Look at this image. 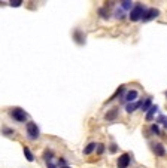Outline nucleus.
Listing matches in <instances>:
<instances>
[{
  "label": "nucleus",
  "mask_w": 167,
  "mask_h": 168,
  "mask_svg": "<svg viewBox=\"0 0 167 168\" xmlns=\"http://www.w3.org/2000/svg\"><path fill=\"white\" fill-rule=\"evenodd\" d=\"M157 112H158V106H154V104H152V107L146 112V121L148 122L152 121V119H154V114L157 113Z\"/></svg>",
  "instance_id": "nucleus-11"
},
{
  "label": "nucleus",
  "mask_w": 167,
  "mask_h": 168,
  "mask_svg": "<svg viewBox=\"0 0 167 168\" xmlns=\"http://www.w3.org/2000/svg\"><path fill=\"white\" fill-rule=\"evenodd\" d=\"M73 37H75V42H76L78 45H84V43H85V34L82 33L79 28H78V30H75Z\"/></svg>",
  "instance_id": "nucleus-10"
},
{
  "label": "nucleus",
  "mask_w": 167,
  "mask_h": 168,
  "mask_svg": "<svg viewBox=\"0 0 167 168\" xmlns=\"http://www.w3.org/2000/svg\"><path fill=\"white\" fill-rule=\"evenodd\" d=\"M96 147H97V144H96L94 141L88 143L87 146H85V149H84V155H91L94 150H96Z\"/></svg>",
  "instance_id": "nucleus-12"
},
{
  "label": "nucleus",
  "mask_w": 167,
  "mask_h": 168,
  "mask_svg": "<svg viewBox=\"0 0 167 168\" xmlns=\"http://www.w3.org/2000/svg\"><path fill=\"white\" fill-rule=\"evenodd\" d=\"M52 158H54V152L49 150V149H47V150L43 152V159H45V162H51Z\"/></svg>",
  "instance_id": "nucleus-16"
},
{
  "label": "nucleus",
  "mask_w": 167,
  "mask_h": 168,
  "mask_svg": "<svg viewBox=\"0 0 167 168\" xmlns=\"http://www.w3.org/2000/svg\"><path fill=\"white\" fill-rule=\"evenodd\" d=\"M124 91H125V86H124V85H121V86L118 88L116 91H115V94L112 95V97H111V98H109V100H107V101H112V100H115L116 97H120V95H122V94H124Z\"/></svg>",
  "instance_id": "nucleus-15"
},
{
  "label": "nucleus",
  "mask_w": 167,
  "mask_h": 168,
  "mask_svg": "<svg viewBox=\"0 0 167 168\" xmlns=\"http://www.w3.org/2000/svg\"><path fill=\"white\" fill-rule=\"evenodd\" d=\"M152 150H154V153L157 156H164L166 155V149H164V146L161 143H154L152 144Z\"/></svg>",
  "instance_id": "nucleus-9"
},
{
  "label": "nucleus",
  "mask_w": 167,
  "mask_h": 168,
  "mask_svg": "<svg viewBox=\"0 0 167 168\" xmlns=\"http://www.w3.org/2000/svg\"><path fill=\"white\" fill-rule=\"evenodd\" d=\"M99 14H100V16H101V18H105V20H106V18H109V11H106L105 7L99 9Z\"/></svg>",
  "instance_id": "nucleus-23"
},
{
  "label": "nucleus",
  "mask_w": 167,
  "mask_h": 168,
  "mask_svg": "<svg viewBox=\"0 0 167 168\" xmlns=\"http://www.w3.org/2000/svg\"><path fill=\"white\" fill-rule=\"evenodd\" d=\"M22 152H24V156H26V159L28 162H33L34 161V155L32 153V150H30L28 147H24V149H22Z\"/></svg>",
  "instance_id": "nucleus-14"
},
{
  "label": "nucleus",
  "mask_w": 167,
  "mask_h": 168,
  "mask_svg": "<svg viewBox=\"0 0 167 168\" xmlns=\"http://www.w3.org/2000/svg\"><path fill=\"white\" fill-rule=\"evenodd\" d=\"M157 124H161L163 127L167 129V116H164V114H160L158 118H157Z\"/></svg>",
  "instance_id": "nucleus-19"
},
{
  "label": "nucleus",
  "mask_w": 167,
  "mask_h": 168,
  "mask_svg": "<svg viewBox=\"0 0 167 168\" xmlns=\"http://www.w3.org/2000/svg\"><path fill=\"white\" fill-rule=\"evenodd\" d=\"M124 16H125V15H124V11H122V9H116V11H115V18L124 20Z\"/></svg>",
  "instance_id": "nucleus-22"
},
{
  "label": "nucleus",
  "mask_w": 167,
  "mask_h": 168,
  "mask_svg": "<svg viewBox=\"0 0 167 168\" xmlns=\"http://www.w3.org/2000/svg\"><path fill=\"white\" fill-rule=\"evenodd\" d=\"M142 103H143V101H133V103H127V106H125V112H127V113H133V112H136L137 109L142 107Z\"/></svg>",
  "instance_id": "nucleus-6"
},
{
  "label": "nucleus",
  "mask_w": 167,
  "mask_h": 168,
  "mask_svg": "<svg viewBox=\"0 0 167 168\" xmlns=\"http://www.w3.org/2000/svg\"><path fill=\"white\" fill-rule=\"evenodd\" d=\"M133 9V2L131 0H122V11H131Z\"/></svg>",
  "instance_id": "nucleus-17"
},
{
  "label": "nucleus",
  "mask_w": 167,
  "mask_h": 168,
  "mask_svg": "<svg viewBox=\"0 0 167 168\" xmlns=\"http://www.w3.org/2000/svg\"><path fill=\"white\" fill-rule=\"evenodd\" d=\"M137 97H139L137 89H130V91H127V94L124 95V100L127 101V103H133V101H136Z\"/></svg>",
  "instance_id": "nucleus-7"
},
{
  "label": "nucleus",
  "mask_w": 167,
  "mask_h": 168,
  "mask_svg": "<svg viewBox=\"0 0 167 168\" xmlns=\"http://www.w3.org/2000/svg\"><path fill=\"white\" fill-rule=\"evenodd\" d=\"M146 11V7L143 6V5H136V6H133V9L130 11V15H128V18L133 21V22H136V21H140L142 16H143V12Z\"/></svg>",
  "instance_id": "nucleus-3"
},
{
  "label": "nucleus",
  "mask_w": 167,
  "mask_h": 168,
  "mask_svg": "<svg viewBox=\"0 0 167 168\" xmlns=\"http://www.w3.org/2000/svg\"><path fill=\"white\" fill-rule=\"evenodd\" d=\"M21 3H22V0H11V2H9V5L12 7H18Z\"/></svg>",
  "instance_id": "nucleus-25"
},
{
  "label": "nucleus",
  "mask_w": 167,
  "mask_h": 168,
  "mask_svg": "<svg viewBox=\"0 0 167 168\" xmlns=\"http://www.w3.org/2000/svg\"><path fill=\"white\" fill-rule=\"evenodd\" d=\"M57 167H58V168H70L64 158H60V159H58V165H57Z\"/></svg>",
  "instance_id": "nucleus-21"
},
{
  "label": "nucleus",
  "mask_w": 167,
  "mask_h": 168,
  "mask_svg": "<svg viewBox=\"0 0 167 168\" xmlns=\"http://www.w3.org/2000/svg\"><path fill=\"white\" fill-rule=\"evenodd\" d=\"M158 15H160V11H158V9H155V7L146 9V11L143 12L142 21H143V22H148V21H151V20H155V18H157Z\"/></svg>",
  "instance_id": "nucleus-4"
},
{
  "label": "nucleus",
  "mask_w": 167,
  "mask_h": 168,
  "mask_svg": "<svg viewBox=\"0 0 167 168\" xmlns=\"http://www.w3.org/2000/svg\"><path fill=\"white\" fill-rule=\"evenodd\" d=\"M149 129H151V133H152V134H155V135H160V134H161L158 124H152V125L149 127Z\"/></svg>",
  "instance_id": "nucleus-20"
},
{
  "label": "nucleus",
  "mask_w": 167,
  "mask_h": 168,
  "mask_svg": "<svg viewBox=\"0 0 167 168\" xmlns=\"http://www.w3.org/2000/svg\"><path fill=\"white\" fill-rule=\"evenodd\" d=\"M166 97H167V91H166Z\"/></svg>",
  "instance_id": "nucleus-28"
},
{
  "label": "nucleus",
  "mask_w": 167,
  "mask_h": 168,
  "mask_svg": "<svg viewBox=\"0 0 167 168\" xmlns=\"http://www.w3.org/2000/svg\"><path fill=\"white\" fill-rule=\"evenodd\" d=\"M96 152H97V155H103L105 153V144H97V147H96Z\"/></svg>",
  "instance_id": "nucleus-24"
},
{
  "label": "nucleus",
  "mask_w": 167,
  "mask_h": 168,
  "mask_svg": "<svg viewBox=\"0 0 167 168\" xmlns=\"http://www.w3.org/2000/svg\"><path fill=\"white\" fill-rule=\"evenodd\" d=\"M130 162H131L130 155H128V153H122L120 158H118V161H116V167H118V168H128Z\"/></svg>",
  "instance_id": "nucleus-5"
},
{
  "label": "nucleus",
  "mask_w": 167,
  "mask_h": 168,
  "mask_svg": "<svg viewBox=\"0 0 167 168\" xmlns=\"http://www.w3.org/2000/svg\"><path fill=\"white\" fill-rule=\"evenodd\" d=\"M152 107V98H151V97H148L146 100L143 101V103H142V110H143V112H148V110H149V109Z\"/></svg>",
  "instance_id": "nucleus-13"
},
{
  "label": "nucleus",
  "mask_w": 167,
  "mask_h": 168,
  "mask_svg": "<svg viewBox=\"0 0 167 168\" xmlns=\"http://www.w3.org/2000/svg\"><path fill=\"white\" fill-rule=\"evenodd\" d=\"M9 116H11L15 122H20V124H24V122H27V119H28L27 112H24L21 107L11 109V110H9Z\"/></svg>",
  "instance_id": "nucleus-1"
},
{
  "label": "nucleus",
  "mask_w": 167,
  "mask_h": 168,
  "mask_svg": "<svg viewBox=\"0 0 167 168\" xmlns=\"http://www.w3.org/2000/svg\"><path fill=\"white\" fill-rule=\"evenodd\" d=\"M26 133L30 140H37L40 137V129L36 125V122H27L26 124Z\"/></svg>",
  "instance_id": "nucleus-2"
},
{
  "label": "nucleus",
  "mask_w": 167,
  "mask_h": 168,
  "mask_svg": "<svg viewBox=\"0 0 167 168\" xmlns=\"http://www.w3.org/2000/svg\"><path fill=\"white\" fill-rule=\"evenodd\" d=\"M109 150H111V153H115V152L118 150V146H116L115 143H111V144H109Z\"/></svg>",
  "instance_id": "nucleus-26"
},
{
  "label": "nucleus",
  "mask_w": 167,
  "mask_h": 168,
  "mask_svg": "<svg viewBox=\"0 0 167 168\" xmlns=\"http://www.w3.org/2000/svg\"><path fill=\"white\" fill-rule=\"evenodd\" d=\"M2 134L11 137V135L15 134V129H13V128H9V127H3V128H2Z\"/></svg>",
  "instance_id": "nucleus-18"
},
{
  "label": "nucleus",
  "mask_w": 167,
  "mask_h": 168,
  "mask_svg": "<svg viewBox=\"0 0 167 168\" xmlns=\"http://www.w3.org/2000/svg\"><path fill=\"white\" fill-rule=\"evenodd\" d=\"M47 167H48V168H58L57 165H54L52 162H47Z\"/></svg>",
  "instance_id": "nucleus-27"
},
{
  "label": "nucleus",
  "mask_w": 167,
  "mask_h": 168,
  "mask_svg": "<svg viewBox=\"0 0 167 168\" xmlns=\"http://www.w3.org/2000/svg\"><path fill=\"white\" fill-rule=\"evenodd\" d=\"M118 113H120V110H118V107H114V109H111L109 112H107L106 114H105V119H106L107 122H111V121H115L116 118H118Z\"/></svg>",
  "instance_id": "nucleus-8"
}]
</instances>
